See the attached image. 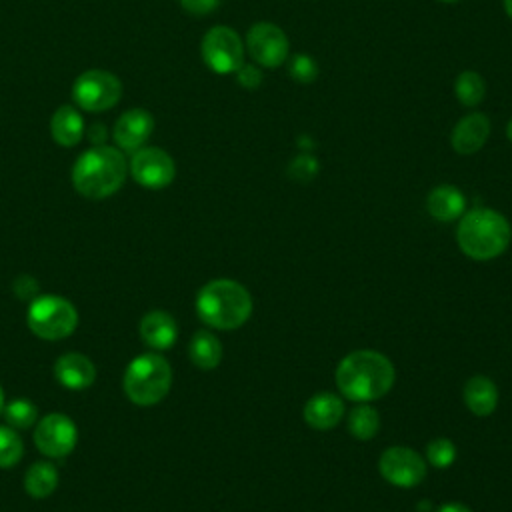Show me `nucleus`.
<instances>
[{"mask_svg": "<svg viewBox=\"0 0 512 512\" xmlns=\"http://www.w3.org/2000/svg\"><path fill=\"white\" fill-rule=\"evenodd\" d=\"M50 134L56 144L72 148L84 136V118L74 106H60L50 118Z\"/></svg>", "mask_w": 512, "mask_h": 512, "instance_id": "aec40b11", "label": "nucleus"}, {"mask_svg": "<svg viewBox=\"0 0 512 512\" xmlns=\"http://www.w3.org/2000/svg\"><path fill=\"white\" fill-rule=\"evenodd\" d=\"M130 174L140 186L160 190L174 180L176 164L166 150L156 146H142L130 160Z\"/></svg>", "mask_w": 512, "mask_h": 512, "instance_id": "9b49d317", "label": "nucleus"}, {"mask_svg": "<svg viewBox=\"0 0 512 512\" xmlns=\"http://www.w3.org/2000/svg\"><path fill=\"white\" fill-rule=\"evenodd\" d=\"M380 428V414L366 402H358L348 414V430L356 440H370Z\"/></svg>", "mask_w": 512, "mask_h": 512, "instance_id": "5701e85b", "label": "nucleus"}, {"mask_svg": "<svg viewBox=\"0 0 512 512\" xmlns=\"http://www.w3.org/2000/svg\"><path fill=\"white\" fill-rule=\"evenodd\" d=\"M506 136H508V140L512 142V118H510V122H508V126H506Z\"/></svg>", "mask_w": 512, "mask_h": 512, "instance_id": "c9c22d12", "label": "nucleus"}, {"mask_svg": "<svg viewBox=\"0 0 512 512\" xmlns=\"http://www.w3.org/2000/svg\"><path fill=\"white\" fill-rule=\"evenodd\" d=\"M124 392L138 406L160 402L172 386V368L160 354L136 356L124 372Z\"/></svg>", "mask_w": 512, "mask_h": 512, "instance_id": "39448f33", "label": "nucleus"}, {"mask_svg": "<svg viewBox=\"0 0 512 512\" xmlns=\"http://www.w3.org/2000/svg\"><path fill=\"white\" fill-rule=\"evenodd\" d=\"M378 470L382 478L398 488H414L426 478L424 458L406 446H390L380 454Z\"/></svg>", "mask_w": 512, "mask_h": 512, "instance_id": "1a4fd4ad", "label": "nucleus"}, {"mask_svg": "<svg viewBox=\"0 0 512 512\" xmlns=\"http://www.w3.org/2000/svg\"><path fill=\"white\" fill-rule=\"evenodd\" d=\"M128 174V162L120 148L92 146L78 156L72 168V184L78 194L102 200L120 190Z\"/></svg>", "mask_w": 512, "mask_h": 512, "instance_id": "f03ea898", "label": "nucleus"}, {"mask_svg": "<svg viewBox=\"0 0 512 512\" xmlns=\"http://www.w3.org/2000/svg\"><path fill=\"white\" fill-rule=\"evenodd\" d=\"M246 50L262 68H278L288 58V38L284 30L272 22H256L246 34Z\"/></svg>", "mask_w": 512, "mask_h": 512, "instance_id": "9d476101", "label": "nucleus"}, {"mask_svg": "<svg viewBox=\"0 0 512 512\" xmlns=\"http://www.w3.org/2000/svg\"><path fill=\"white\" fill-rule=\"evenodd\" d=\"M4 410V392H2V386H0V412Z\"/></svg>", "mask_w": 512, "mask_h": 512, "instance_id": "e433bc0d", "label": "nucleus"}, {"mask_svg": "<svg viewBox=\"0 0 512 512\" xmlns=\"http://www.w3.org/2000/svg\"><path fill=\"white\" fill-rule=\"evenodd\" d=\"M54 374L62 386L70 390H82L96 380V366L88 356L78 352H68L56 360Z\"/></svg>", "mask_w": 512, "mask_h": 512, "instance_id": "2eb2a0df", "label": "nucleus"}, {"mask_svg": "<svg viewBox=\"0 0 512 512\" xmlns=\"http://www.w3.org/2000/svg\"><path fill=\"white\" fill-rule=\"evenodd\" d=\"M58 486V472L50 462H36L24 476V488L32 498H46Z\"/></svg>", "mask_w": 512, "mask_h": 512, "instance_id": "4be33fe9", "label": "nucleus"}, {"mask_svg": "<svg viewBox=\"0 0 512 512\" xmlns=\"http://www.w3.org/2000/svg\"><path fill=\"white\" fill-rule=\"evenodd\" d=\"M24 452V444L14 428L0 426V468L14 466Z\"/></svg>", "mask_w": 512, "mask_h": 512, "instance_id": "393cba45", "label": "nucleus"}, {"mask_svg": "<svg viewBox=\"0 0 512 512\" xmlns=\"http://www.w3.org/2000/svg\"><path fill=\"white\" fill-rule=\"evenodd\" d=\"M14 292L22 300H34L38 296L40 288H38L36 278H32V276H18L14 280Z\"/></svg>", "mask_w": 512, "mask_h": 512, "instance_id": "7c9ffc66", "label": "nucleus"}, {"mask_svg": "<svg viewBox=\"0 0 512 512\" xmlns=\"http://www.w3.org/2000/svg\"><path fill=\"white\" fill-rule=\"evenodd\" d=\"M512 238L510 222L492 208H474L460 216L456 240L460 250L472 260H492L500 256Z\"/></svg>", "mask_w": 512, "mask_h": 512, "instance_id": "20e7f679", "label": "nucleus"}, {"mask_svg": "<svg viewBox=\"0 0 512 512\" xmlns=\"http://www.w3.org/2000/svg\"><path fill=\"white\" fill-rule=\"evenodd\" d=\"M122 96V82L116 74L106 70H86L72 86V100L80 110L104 112L118 104Z\"/></svg>", "mask_w": 512, "mask_h": 512, "instance_id": "0eeeda50", "label": "nucleus"}, {"mask_svg": "<svg viewBox=\"0 0 512 512\" xmlns=\"http://www.w3.org/2000/svg\"><path fill=\"white\" fill-rule=\"evenodd\" d=\"M344 402L332 392H318L304 404V420L314 430H330L340 424Z\"/></svg>", "mask_w": 512, "mask_h": 512, "instance_id": "dca6fc26", "label": "nucleus"}, {"mask_svg": "<svg viewBox=\"0 0 512 512\" xmlns=\"http://www.w3.org/2000/svg\"><path fill=\"white\" fill-rule=\"evenodd\" d=\"M426 460L434 468H448L456 460V446L450 438H434L426 446Z\"/></svg>", "mask_w": 512, "mask_h": 512, "instance_id": "bb28decb", "label": "nucleus"}, {"mask_svg": "<svg viewBox=\"0 0 512 512\" xmlns=\"http://www.w3.org/2000/svg\"><path fill=\"white\" fill-rule=\"evenodd\" d=\"M140 336L154 350H168L178 338L176 320L164 310H152L140 320Z\"/></svg>", "mask_w": 512, "mask_h": 512, "instance_id": "f3484780", "label": "nucleus"}, {"mask_svg": "<svg viewBox=\"0 0 512 512\" xmlns=\"http://www.w3.org/2000/svg\"><path fill=\"white\" fill-rule=\"evenodd\" d=\"M394 380V364L376 350H354L336 368V386L352 402H372L386 396Z\"/></svg>", "mask_w": 512, "mask_h": 512, "instance_id": "f257e3e1", "label": "nucleus"}, {"mask_svg": "<svg viewBox=\"0 0 512 512\" xmlns=\"http://www.w3.org/2000/svg\"><path fill=\"white\" fill-rule=\"evenodd\" d=\"M320 172V164L312 154H300L290 160L288 164V176L298 182H310Z\"/></svg>", "mask_w": 512, "mask_h": 512, "instance_id": "c85d7f7f", "label": "nucleus"}, {"mask_svg": "<svg viewBox=\"0 0 512 512\" xmlns=\"http://www.w3.org/2000/svg\"><path fill=\"white\" fill-rule=\"evenodd\" d=\"M490 136V120L482 112H470L456 122L450 134V144L458 154L478 152Z\"/></svg>", "mask_w": 512, "mask_h": 512, "instance_id": "4468645a", "label": "nucleus"}, {"mask_svg": "<svg viewBox=\"0 0 512 512\" xmlns=\"http://www.w3.org/2000/svg\"><path fill=\"white\" fill-rule=\"evenodd\" d=\"M454 94L460 100V104L468 108L478 106L486 96V82L478 72L464 70L454 80Z\"/></svg>", "mask_w": 512, "mask_h": 512, "instance_id": "b1692460", "label": "nucleus"}, {"mask_svg": "<svg viewBox=\"0 0 512 512\" xmlns=\"http://www.w3.org/2000/svg\"><path fill=\"white\" fill-rule=\"evenodd\" d=\"M440 2H444V4H454V2H458V0H440Z\"/></svg>", "mask_w": 512, "mask_h": 512, "instance_id": "4c0bfd02", "label": "nucleus"}, {"mask_svg": "<svg viewBox=\"0 0 512 512\" xmlns=\"http://www.w3.org/2000/svg\"><path fill=\"white\" fill-rule=\"evenodd\" d=\"M188 354L194 366L202 370H212L222 360V344L212 332L198 330L188 344Z\"/></svg>", "mask_w": 512, "mask_h": 512, "instance_id": "412c9836", "label": "nucleus"}, {"mask_svg": "<svg viewBox=\"0 0 512 512\" xmlns=\"http://www.w3.org/2000/svg\"><path fill=\"white\" fill-rule=\"evenodd\" d=\"M504 2V10H506V14L512 18V0H502Z\"/></svg>", "mask_w": 512, "mask_h": 512, "instance_id": "f704fd0d", "label": "nucleus"}, {"mask_svg": "<svg viewBox=\"0 0 512 512\" xmlns=\"http://www.w3.org/2000/svg\"><path fill=\"white\" fill-rule=\"evenodd\" d=\"M244 44L236 30L212 26L200 44L204 64L216 74H232L244 64Z\"/></svg>", "mask_w": 512, "mask_h": 512, "instance_id": "6e6552de", "label": "nucleus"}, {"mask_svg": "<svg viewBox=\"0 0 512 512\" xmlns=\"http://www.w3.org/2000/svg\"><path fill=\"white\" fill-rule=\"evenodd\" d=\"M154 130V118L144 108H132L118 116L112 136L120 150L136 152L140 150Z\"/></svg>", "mask_w": 512, "mask_h": 512, "instance_id": "ddd939ff", "label": "nucleus"}, {"mask_svg": "<svg viewBox=\"0 0 512 512\" xmlns=\"http://www.w3.org/2000/svg\"><path fill=\"white\" fill-rule=\"evenodd\" d=\"M288 74L292 80H296L300 84H310L318 78V64L308 54H296L290 58Z\"/></svg>", "mask_w": 512, "mask_h": 512, "instance_id": "cd10ccee", "label": "nucleus"}, {"mask_svg": "<svg viewBox=\"0 0 512 512\" xmlns=\"http://www.w3.org/2000/svg\"><path fill=\"white\" fill-rule=\"evenodd\" d=\"M220 0H180V6L192 16H206L218 8Z\"/></svg>", "mask_w": 512, "mask_h": 512, "instance_id": "2f4dec72", "label": "nucleus"}, {"mask_svg": "<svg viewBox=\"0 0 512 512\" xmlns=\"http://www.w3.org/2000/svg\"><path fill=\"white\" fill-rule=\"evenodd\" d=\"M104 134H106V130H104L102 124H94V126H92V130H90V140L94 142V146L104 144V138H106Z\"/></svg>", "mask_w": 512, "mask_h": 512, "instance_id": "72a5a7b5", "label": "nucleus"}, {"mask_svg": "<svg viewBox=\"0 0 512 512\" xmlns=\"http://www.w3.org/2000/svg\"><path fill=\"white\" fill-rule=\"evenodd\" d=\"M466 198L464 194L450 184H440L430 190L426 198L428 214L438 222H452L464 214Z\"/></svg>", "mask_w": 512, "mask_h": 512, "instance_id": "a211bd4d", "label": "nucleus"}, {"mask_svg": "<svg viewBox=\"0 0 512 512\" xmlns=\"http://www.w3.org/2000/svg\"><path fill=\"white\" fill-rule=\"evenodd\" d=\"M28 328L44 340H62L70 336L78 324V312L66 298L44 294L30 300Z\"/></svg>", "mask_w": 512, "mask_h": 512, "instance_id": "423d86ee", "label": "nucleus"}, {"mask_svg": "<svg viewBox=\"0 0 512 512\" xmlns=\"http://www.w3.org/2000/svg\"><path fill=\"white\" fill-rule=\"evenodd\" d=\"M236 80L242 88H248V90H254L262 84V70L254 64H242L238 70H236Z\"/></svg>", "mask_w": 512, "mask_h": 512, "instance_id": "c756f323", "label": "nucleus"}, {"mask_svg": "<svg viewBox=\"0 0 512 512\" xmlns=\"http://www.w3.org/2000/svg\"><path fill=\"white\" fill-rule=\"evenodd\" d=\"M78 440L74 422L64 414H48L34 428V442L44 456L64 458L68 456Z\"/></svg>", "mask_w": 512, "mask_h": 512, "instance_id": "f8f14e48", "label": "nucleus"}, {"mask_svg": "<svg viewBox=\"0 0 512 512\" xmlns=\"http://www.w3.org/2000/svg\"><path fill=\"white\" fill-rule=\"evenodd\" d=\"M36 406L28 400H12L10 404L4 406V418L12 428H30L36 422Z\"/></svg>", "mask_w": 512, "mask_h": 512, "instance_id": "a878e982", "label": "nucleus"}, {"mask_svg": "<svg viewBox=\"0 0 512 512\" xmlns=\"http://www.w3.org/2000/svg\"><path fill=\"white\" fill-rule=\"evenodd\" d=\"M196 312L200 320L212 328L234 330L250 318L252 296L240 282L216 278L198 290Z\"/></svg>", "mask_w": 512, "mask_h": 512, "instance_id": "7ed1b4c3", "label": "nucleus"}, {"mask_svg": "<svg viewBox=\"0 0 512 512\" xmlns=\"http://www.w3.org/2000/svg\"><path fill=\"white\" fill-rule=\"evenodd\" d=\"M464 404L476 416H488L498 406V388L496 384L482 374H476L464 384Z\"/></svg>", "mask_w": 512, "mask_h": 512, "instance_id": "6ab92c4d", "label": "nucleus"}, {"mask_svg": "<svg viewBox=\"0 0 512 512\" xmlns=\"http://www.w3.org/2000/svg\"><path fill=\"white\" fill-rule=\"evenodd\" d=\"M436 512H472V510L462 502H444Z\"/></svg>", "mask_w": 512, "mask_h": 512, "instance_id": "473e14b6", "label": "nucleus"}]
</instances>
